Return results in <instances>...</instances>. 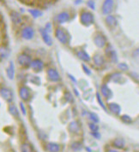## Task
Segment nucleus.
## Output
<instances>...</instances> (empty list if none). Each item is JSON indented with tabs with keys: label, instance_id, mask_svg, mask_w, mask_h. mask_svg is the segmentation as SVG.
<instances>
[{
	"label": "nucleus",
	"instance_id": "nucleus-1",
	"mask_svg": "<svg viewBox=\"0 0 139 152\" xmlns=\"http://www.w3.org/2000/svg\"><path fill=\"white\" fill-rule=\"evenodd\" d=\"M80 22L83 26L86 27H89L90 25H92L94 22V18L92 13L88 12V11H84L81 14L80 16Z\"/></svg>",
	"mask_w": 139,
	"mask_h": 152
},
{
	"label": "nucleus",
	"instance_id": "nucleus-2",
	"mask_svg": "<svg viewBox=\"0 0 139 152\" xmlns=\"http://www.w3.org/2000/svg\"><path fill=\"white\" fill-rule=\"evenodd\" d=\"M113 10V0H105L102 5V13L103 15H109Z\"/></svg>",
	"mask_w": 139,
	"mask_h": 152
},
{
	"label": "nucleus",
	"instance_id": "nucleus-3",
	"mask_svg": "<svg viewBox=\"0 0 139 152\" xmlns=\"http://www.w3.org/2000/svg\"><path fill=\"white\" fill-rule=\"evenodd\" d=\"M55 35L56 38L58 39V40L59 42H61L62 44H66L68 43V36L66 34V33L60 28H57L55 31Z\"/></svg>",
	"mask_w": 139,
	"mask_h": 152
},
{
	"label": "nucleus",
	"instance_id": "nucleus-4",
	"mask_svg": "<svg viewBox=\"0 0 139 152\" xmlns=\"http://www.w3.org/2000/svg\"><path fill=\"white\" fill-rule=\"evenodd\" d=\"M17 62L19 63V64L23 67H29L31 66L32 63V60L31 57L26 54H22L19 55V57H17Z\"/></svg>",
	"mask_w": 139,
	"mask_h": 152
},
{
	"label": "nucleus",
	"instance_id": "nucleus-5",
	"mask_svg": "<svg viewBox=\"0 0 139 152\" xmlns=\"http://www.w3.org/2000/svg\"><path fill=\"white\" fill-rule=\"evenodd\" d=\"M1 96H2V97L5 100V101H7V102H9V103H11L12 102V100H13V92L10 90V89H8V88H5V87H2L1 88Z\"/></svg>",
	"mask_w": 139,
	"mask_h": 152
},
{
	"label": "nucleus",
	"instance_id": "nucleus-6",
	"mask_svg": "<svg viewBox=\"0 0 139 152\" xmlns=\"http://www.w3.org/2000/svg\"><path fill=\"white\" fill-rule=\"evenodd\" d=\"M94 42L97 47L103 48L106 45V39L103 34H97L94 39Z\"/></svg>",
	"mask_w": 139,
	"mask_h": 152
},
{
	"label": "nucleus",
	"instance_id": "nucleus-7",
	"mask_svg": "<svg viewBox=\"0 0 139 152\" xmlns=\"http://www.w3.org/2000/svg\"><path fill=\"white\" fill-rule=\"evenodd\" d=\"M106 54L109 57L110 60L113 63H116L118 62V57H117V53L116 51L113 50V48L112 47L111 45H107L106 49Z\"/></svg>",
	"mask_w": 139,
	"mask_h": 152
},
{
	"label": "nucleus",
	"instance_id": "nucleus-8",
	"mask_svg": "<svg viewBox=\"0 0 139 152\" xmlns=\"http://www.w3.org/2000/svg\"><path fill=\"white\" fill-rule=\"evenodd\" d=\"M34 34H35V32H34V29L31 27H26L22 31V36H23V38L25 39H27V40H29V39H33Z\"/></svg>",
	"mask_w": 139,
	"mask_h": 152
},
{
	"label": "nucleus",
	"instance_id": "nucleus-9",
	"mask_svg": "<svg viewBox=\"0 0 139 152\" xmlns=\"http://www.w3.org/2000/svg\"><path fill=\"white\" fill-rule=\"evenodd\" d=\"M47 76L49 78L50 80L57 82L59 80V74L58 73V71L54 68H49L47 70Z\"/></svg>",
	"mask_w": 139,
	"mask_h": 152
},
{
	"label": "nucleus",
	"instance_id": "nucleus-10",
	"mask_svg": "<svg viewBox=\"0 0 139 152\" xmlns=\"http://www.w3.org/2000/svg\"><path fill=\"white\" fill-rule=\"evenodd\" d=\"M19 95L23 101H28L30 97V91L26 86H22L19 90Z\"/></svg>",
	"mask_w": 139,
	"mask_h": 152
},
{
	"label": "nucleus",
	"instance_id": "nucleus-11",
	"mask_svg": "<svg viewBox=\"0 0 139 152\" xmlns=\"http://www.w3.org/2000/svg\"><path fill=\"white\" fill-rule=\"evenodd\" d=\"M44 67V63L40 59H35L32 61V63H31V68L36 71V72H39V71H41L42 68Z\"/></svg>",
	"mask_w": 139,
	"mask_h": 152
},
{
	"label": "nucleus",
	"instance_id": "nucleus-12",
	"mask_svg": "<svg viewBox=\"0 0 139 152\" xmlns=\"http://www.w3.org/2000/svg\"><path fill=\"white\" fill-rule=\"evenodd\" d=\"M41 34L42 39L46 43V45H47L48 46H51L53 45V40H52L50 35L48 34V32L46 29H41Z\"/></svg>",
	"mask_w": 139,
	"mask_h": 152
},
{
	"label": "nucleus",
	"instance_id": "nucleus-13",
	"mask_svg": "<svg viewBox=\"0 0 139 152\" xmlns=\"http://www.w3.org/2000/svg\"><path fill=\"white\" fill-rule=\"evenodd\" d=\"M11 21L13 22V23L16 24V25H19L23 22L21 15L18 12H17V11H11Z\"/></svg>",
	"mask_w": 139,
	"mask_h": 152
},
{
	"label": "nucleus",
	"instance_id": "nucleus-14",
	"mask_svg": "<svg viewBox=\"0 0 139 152\" xmlns=\"http://www.w3.org/2000/svg\"><path fill=\"white\" fill-rule=\"evenodd\" d=\"M106 23L108 27L110 28H115L117 27L118 25V21L117 19L113 16H111V15H108L106 18Z\"/></svg>",
	"mask_w": 139,
	"mask_h": 152
},
{
	"label": "nucleus",
	"instance_id": "nucleus-15",
	"mask_svg": "<svg viewBox=\"0 0 139 152\" xmlns=\"http://www.w3.org/2000/svg\"><path fill=\"white\" fill-rule=\"evenodd\" d=\"M108 108L109 110L114 114H119V113L121 112V107L116 103H110L108 104Z\"/></svg>",
	"mask_w": 139,
	"mask_h": 152
},
{
	"label": "nucleus",
	"instance_id": "nucleus-16",
	"mask_svg": "<svg viewBox=\"0 0 139 152\" xmlns=\"http://www.w3.org/2000/svg\"><path fill=\"white\" fill-rule=\"evenodd\" d=\"M57 20L59 23H65L70 20V15L68 12H61L58 15Z\"/></svg>",
	"mask_w": 139,
	"mask_h": 152
},
{
	"label": "nucleus",
	"instance_id": "nucleus-17",
	"mask_svg": "<svg viewBox=\"0 0 139 152\" xmlns=\"http://www.w3.org/2000/svg\"><path fill=\"white\" fill-rule=\"evenodd\" d=\"M100 91H101V93H102V95L105 97H106V98H111L112 97V91L110 90V88L106 86V85H102L101 86H100Z\"/></svg>",
	"mask_w": 139,
	"mask_h": 152
},
{
	"label": "nucleus",
	"instance_id": "nucleus-18",
	"mask_svg": "<svg viewBox=\"0 0 139 152\" xmlns=\"http://www.w3.org/2000/svg\"><path fill=\"white\" fill-rule=\"evenodd\" d=\"M6 74H7V76H8V78L10 80H13L14 79V76H15V66H14L13 62L10 63L9 67L6 69Z\"/></svg>",
	"mask_w": 139,
	"mask_h": 152
},
{
	"label": "nucleus",
	"instance_id": "nucleus-19",
	"mask_svg": "<svg viewBox=\"0 0 139 152\" xmlns=\"http://www.w3.org/2000/svg\"><path fill=\"white\" fill-rule=\"evenodd\" d=\"M68 129L72 133H78L80 132V126L77 121H71L69 125Z\"/></svg>",
	"mask_w": 139,
	"mask_h": 152
},
{
	"label": "nucleus",
	"instance_id": "nucleus-20",
	"mask_svg": "<svg viewBox=\"0 0 139 152\" xmlns=\"http://www.w3.org/2000/svg\"><path fill=\"white\" fill-rule=\"evenodd\" d=\"M47 149L49 152H59L60 150V146L57 143H48Z\"/></svg>",
	"mask_w": 139,
	"mask_h": 152
},
{
	"label": "nucleus",
	"instance_id": "nucleus-21",
	"mask_svg": "<svg viewBox=\"0 0 139 152\" xmlns=\"http://www.w3.org/2000/svg\"><path fill=\"white\" fill-rule=\"evenodd\" d=\"M77 57L78 58H80L81 60H82L83 62H89L90 61V57L89 55L84 51H80L77 52Z\"/></svg>",
	"mask_w": 139,
	"mask_h": 152
},
{
	"label": "nucleus",
	"instance_id": "nucleus-22",
	"mask_svg": "<svg viewBox=\"0 0 139 152\" xmlns=\"http://www.w3.org/2000/svg\"><path fill=\"white\" fill-rule=\"evenodd\" d=\"M93 60H94V63L96 66L98 67H100L104 64V58L102 56H100V55H95L93 57Z\"/></svg>",
	"mask_w": 139,
	"mask_h": 152
},
{
	"label": "nucleus",
	"instance_id": "nucleus-23",
	"mask_svg": "<svg viewBox=\"0 0 139 152\" xmlns=\"http://www.w3.org/2000/svg\"><path fill=\"white\" fill-rule=\"evenodd\" d=\"M113 145L118 149H123L125 145V143H124V140L123 138H118L113 141Z\"/></svg>",
	"mask_w": 139,
	"mask_h": 152
},
{
	"label": "nucleus",
	"instance_id": "nucleus-24",
	"mask_svg": "<svg viewBox=\"0 0 139 152\" xmlns=\"http://www.w3.org/2000/svg\"><path fill=\"white\" fill-rule=\"evenodd\" d=\"M9 111H10V113H11V115H13V116H15V117H17L18 116V109L17 108V106L15 105V104H13V103H11L10 105H9Z\"/></svg>",
	"mask_w": 139,
	"mask_h": 152
},
{
	"label": "nucleus",
	"instance_id": "nucleus-25",
	"mask_svg": "<svg viewBox=\"0 0 139 152\" xmlns=\"http://www.w3.org/2000/svg\"><path fill=\"white\" fill-rule=\"evenodd\" d=\"M21 152H33V148L29 143H24L21 146Z\"/></svg>",
	"mask_w": 139,
	"mask_h": 152
},
{
	"label": "nucleus",
	"instance_id": "nucleus-26",
	"mask_svg": "<svg viewBox=\"0 0 139 152\" xmlns=\"http://www.w3.org/2000/svg\"><path fill=\"white\" fill-rule=\"evenodd\" d=\"M29 12L31 14V16L35 18H38V17H41L42 16V12L39 10H36V9H33V10H29Z\"/></svg>",
	"mask_w": 139,
	"mask_h": 152
},
{
	"label": "nucleus",
	"instance_id": "nucleus-27",
	"mask_svg": "<svg viewBox=\"0 0 139 152\" xmlns=\"http://www.w3.org/2000/svg\"><path fill=\"white\" fill-rule=\"evenodd\" d=\"M122 79V74L120 73H114L111 75V80L116 83H119Z\"/></svg>",
	"mask_w": 139,
	"mask_h": 152
},
{
	"label": "nucleus",
	"instance_id": "nucleus-28",
	"mask_svg": "<svg viewBox=\"0 0 139 152\" xmlns=\"http://www.w3.org/2000/svg\"><path fill=\"white\" fill-rule=\"evenodd\" d=\"M71 148H72L74 150L78 151V150H81V149H82V143H81L80 142H74V143H72V144H71Z\"/></svg>",
	"mask_w": 139,
	"mask_h": 152
},
{
	"label": "nucleus",
	"instance_id": "nucleus-29",
	"mask_svg": "<svg viewBox=\"0 0 139 152\" xmlns=\"http://www.w3.org/2000/svg\"><path fill=\"white\" fill-rule=\"evenodd\" d=\"M121 120H122L124 123H125V124H130V123L132 122V119H131L129 115H127V114L122 115V116H121Z\"/></svg>",
	"mask_w": 139,
	"mask_h": 152
},
{
	"label": "nucleus",
	"instance_id": "nucleus-30",
	"mask_svg": "<svg viewBox=\"0 0 139 152\" xmlns=\"http://www.w3.org/2000/svg\"><path fill=\"white\" fill-rule=\"evenodd\" d=\"M88 117H89V119L93 122H94V123L99 122V117H98V115L96 114H94V113H89L88 114Z\"/></svg>",
	"mask_w": 139,
	"mask_h": 152
},
{
	"label": "nucleus",
	"instance_id": "nucleus-31",
	"mask_svg": "<svg viewBox=\"0 0 139 152\" xmlns=\"http://www.w3.org/2000/svg\"><path fill=\"white\" fill-rule=\"evenodd\" d=\"M96 98H97V101H98V103H99V104L100 105V107L103 109H106V106H105V104L103 103V101H102V99L100 98V93L99 92H96Z\"/></svg>",
	"mask_w": 139,
	"mask_h": 152
},
{
	"label": "nucleus",
	"instance_id": "nucleus-32",
	"mask_svg": "<svg viewBox=\"0 0 139 152\" xmlns=\"http://www.w3.org/2000/svg\"><path fill=\"white\" fill-rule=\"evenodd\" d=\"M118 68L121 70V71H127L129 69V67L126 63H121L119 64H118Z\"/></svg>",
	"mask_w": 139,
	"mask_h": 152
},
{
	"label": "nucleus",
	"instance_id": "nucleus-33",
	"mask_svg": "<svg viewBox=\"0 0 139 152\" xmlns=\"http://www.w3.org/2000/svg\"><path fill=\"white\" fill-rule=\"evenodd\" d=\"M88 126H89V128H90V130H91L92 132H98V130H99V126H98L94 122L90 123V124L88 125Z\"/></svg>",
	"mask_w": 139,
	"mask_h": 152
},
{
	"label": "nucleus",
	"instance_id": "nucleus-34",
	"mask_svg": "<svg viewBox=\"0 0 139 152\" xmlns=\"http://www.w3.org/2000/svg\"><path fill=\"white\" fill-rule=\"evenodd\" d=\"M65 97L66 101H68V102H72V101H73V97H72L71 93L66 92V93L65 94Z\"/></svg>",
	"mask_w": 139,
	"mask_h": 152
},
{
	"label": "nucleus",
	"instance_id": "nucleus-35",
	"mask_svg": "<svg viewBox=\"0 0 139 152\" xmlns=\"http://www.w3.org/2000/svg\"><path fill=\"white\" fill-rule=\"evenodd\" d=\"M87 5L91 9V10H94L95 9V5H94V2L93 0H88L87 2Z\"/></svg>",
	"mask_w": 139,
	"mask_h": 152
},
{
	"label": "nucleus",
	"instance_id": "nucleus-36",
	"mask_svg": "<svg viewBox=\"0 0 139 152\" xmlns=\"http://www.w3.org/2000/svg\"><path fill=\"white\" fill-rule=\"evenodd\" d=\"M82 67L83 71H84V73H85L86 74H88V75H90V74H91V71H90V69H89V68H88L86 65L82 64Z\"/></svg>",
	"mask_w": 139,
	"mask_h": 152
},
{
	"label": "nucleus",
	"instance_id": "nucleus-37",
	"mask_svg": "<svg viewBox=\"0 0 139 152\" xmlns=\"http://www.w3.org/2000/svg\"><path fill=\"white\" fill-rule=\"evenodd\" d=\"M91 135H92L94 138H95L96 139H100V137H101V136H100V134L98 132H91Z\"/></svg>",
	"mask_w": 139,
	"mask_h": 152
},
{
	"label": "nucleus",
	"instance_id": "nucleus-38",
	"mask_svg": "<svg viewBox=\"0 0 139 152\" xmlns=\"http://www.w3.org/2000/svg\"><path fill=\"white\" fill-rule=\"evenodd\" d=\"M20 109H21V110H22V113H23V114H26V109H25V107H24V104H23V103H20Z\"/></svg>",
	"mask_w": 139,
	"mask_h": 152
},
{
	"label": "nucleus",
	"instance_id": "nucleus-39",
	"mask_svg": "<svg viewBox=\"0 0 139 152\" xmlns=\"http://www.w3.org/2000/svg\"><path fill=\"white\" fill-rule=\"evenodd\" d=\"M47 32H50V30H51V24L50 23H47V25H46V28H45Z\"/></svg>",
	"mask_w": 139,
	"mask_h": 152
},
{
	"label": "nucleus",
	"instance_id": "nucleus-40",
	"mask_svg": "<svg viewBox=\"0 0 139 152\" xmlns=\"http://www.w3.org/2000/svg\"><path fill=\"white\" fill-rule=\"evenodd\" d=\"M68 76H69V77L70 78V80H71L72 81H74L75 83H76V79H75V78H74L73 76H72V75H70V74H68Z\"/></svg>",
	"mask_w": 139,
	"mask_h": 152
},
{
	"label": "nucleus",
	"instance_id": "nucleus-41",
	"mask_svg": "<svg viewBox=\"0 0 139 152\" xmlns=\"http://www.w3.org/2000/svg\"><path fill=\"white\" fill-rule=\"evenodd\" d=\"M108 152H118V151H117L115 149H110V150H108Z\"/></svg>",
	"mask_w": 139,
	"mask_h": 152
},
{
	"label": "nucleus",
	"instance_id": "nucleus-42",
	"mask_svg": "<svg viewBox=\"0 0 139 152\" xmlns=\"http://www.w3.org/2000/svg\"><path fill=\"white\" fill-rule=\"evenodd\" d=\"M86 149H87V150H88V152H91V149H90L89 148H86Z\"/></svg>",
	"mask_w": 139,
	"mask_h": 152
}]
</instances>
